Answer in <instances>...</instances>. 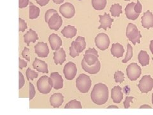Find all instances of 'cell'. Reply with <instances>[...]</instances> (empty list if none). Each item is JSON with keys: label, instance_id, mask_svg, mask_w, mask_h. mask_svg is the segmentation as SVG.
Here are the masks:
<instances>
[{"label": "cell", "instance_id": "41", "mask_svg": "<svg viewBox=\"0 0 153 115\" xmlns=\"http://www.w3.org/2000/svg\"><path fill=\"white\" fill-rule=\"evenodd\" d=\"M75 41L79 42V44L82 46V47H83V49H85V47H86V42L85 40V38L83 37H81V36H79L76 38V39L75 40Z\"/></svg>", "mask_w": 153, "mask_h": 115}, {"label": "cell", "instance_id": "14", "mask_svg": "<svg viewBox=\"0 0 153 115\" xmlns=\"http://www.w3.org/2000/svg\"><path fill=\"white\" fill-rule=\"evenodd\" d=\"M52 81V88L55 90H59L63 87V79L58 72H52L50 75Z\"/></svg>", "mask_w": 153, "mask_h": 115}, {"label": "cell", "instance_id": "8", "mask_svg": "<svg viewBox=\"0 0 153 115\" xmlns=\"http://www.w3.org/2000/svg\"><path fill=\"white\" fill-rule=\"evenodd\" d=\"M63 73L67 80H72L77 73V68L73 62H68L66 64L63 69Z\"/></svg>", "mask_w": 153, "mask_h": 115}, {"label": "cell", "instance_id": "7", "mask_svg": "<svg viewBox=\"0 0 153 115\" xmlns=\"http://www.w3.org/2000/svg\"><path fill=\"white\" fill-rule=\"evenodd\" d=\"M95 44L99 49L105 51L108 49L110 45L108 36L105 33H99L95 38Z\"/></svg>", "mask_w": 153, "mask_h": 115}, {"label": "cell", "instance_id": "3", "mask_svg": "<svg viewBox=\"0 0 153 115\" xmlns=\"http://www.w3.org/2000/svg\"><path fill=\"white\" fill-rule=\"evenodd\" d=\"M126 35L127 38L133 43V45H136L137 43L139 44L140 42V38H142L141 32L133 24L130 23L128 25Z\"/></svg>", "mask_w": 153, "mask_h": 115}, {"label": "cell", "instance_id": "49", "mask_svg": "<svg viewBox=\"0 0 153 115\" xmlns=\"http://www.w3.org/2000/svg\"><path fill=\"white\" fill-rule=\"evenodd\" d=\"M150 50L151 53L153 54V40H152L150 43Z\"/></svg>", "mask_w": 153, "mask_h": 115}, {"label": "cell", "instance_id": "33", "mask_svg": "<svg viewBox=\"0 0 153 115\" xmlns=\"http://www.w3.org/2000/svg\"><path fill=\"white\" fill-rule=\"evenodd\" d=\"M114 79L116 83H122L124 80V74L120 70L116 72L114 74Z\"/></svg>", "mask_w": 153, "mask_h": 115}, {"label": "cell", "instance_id": "4", "mask_svg": "<svg viewBox=\"0 0 153 115\" xmlns=\"http://www.w3.org/2000/svg\"><path fill=\"white\" fill-rule=\"evenodd\" d=\"M52 88V81L49 77L44 75L37 81V88L42 94H48L51 92Z\"/></svg>", "mask_w": 153, "mask_h": 115}, {"label": "cell", "instance_id": "32", "mask_svg": "<svg viewBox=\"0 0 153 115\" xmlns=\"http://www.w3.org/2000/svg\"><path fill=\"white\" fill-rule=\"evenodd\" d=\"M38 76V74L35 70H32L31 69H27L26 70V78L27 80H34L35 79L37 78Z\"/></svg>", "mask_w": 153, "mask_h": 115}, {"label": "cell", "instance_id": "9", "mask_svg": "<svg viewBox=\"0 0 153 115\" xmlns=\"http://www.w3.org/2000/svg\"><path fill=\"white\" fill-rule=\"evenodd\" d=\"M59 12L66 19H71L75 16V9L71 3H65L60 7Z\"/></svg>", "mask_w": 153, "mask_h": 115}, {"label": "cell", "instance_id": "39", "mask_svg": "<svg viewBox=\"0 0 153 115\" xmlns=\"http://www.w3.org/2000/svg\"><path fill=\"white\" fill-rule=\"evenodd\" d=\"M30 4V0H19V8H24L28 6Z\"/></svg>", "mask_w": 153, "mask_h": 115}, {"label": "cell", "instance_id": "38", "mask_svg": "<svg viewBox=\"0 0 153 115\" xmlns=\"http://www.w3.org/2000/svg\"><path fill=\"white\" fill-rule=\"evenodd\" d=\"M22 56L24 58H25L26 60H27V61H30V49H29L27 47H25V49H24V50L22 52Z\"/></svg>", "mask_w": 153, "mask_h": 115}, {"label": "cell", "instance_id": "25", "mask_svg": "<svg viewBox=\"0 0 153 115\" xmlns=\"http://www.w3.org/2000/svg\"><path fill=\"white\" fill-rule=\"evenodd\" d=\"M138 61L142 66H146L149 64V56L147 51H141L138 55Z\"/></svg>", "mask_w": 153, "mask_h": 115}, {"label": "cell", "instance_id": "12", "mask_svg": "<svg viewBox=\"0 0 153 115\" xmlns=\"http://www.w3.org/2000/svg\"><path fill=\"white\" fill-rule=\"evenodd\" d=\"M35 53L40 58H46L49 53L47 44L44 42H38L35 46Z\"/></svg>", "mask_w": 153, "mask_h": 115}, {"label": "cell", "instance_id": "15", "mask_svg": "<svg viewBox=\"0 0 153 115\" xmlns=\"http://www.w3.org/2000/svg\"><path fill=\"white\" fill-rule=\"evenodd\" d=\"M142 26L146 29L153 27V14L149 10L146 12L142 17Z\"/></svg>", "mask_w": 153, "mask_h": 115}, {"label": "cell", "instance_id": "19", "mask_svg": "<svg viewBox=\"0 0 153 115\" xmlns=\"http://www.w3.org/2000/svg\"><path fill=\"white\" fill-rule=\"evenodd\" d=\"M112 99L114 103H120L123 99L122 88L119 86H114L112 90Z\"/></svg>", "mask_w": 153, "mask_h": 115}, {"label": "cell", "instance_id": "23", "mask_svg": "<svg viewBox=\"0 0 153 115\" xmlns=\"http://www.w3.org/2000/svg\"><path fill=\"white\" fill-rule=\"evenodd\" d=\"M61 33L65 37L67 38H71L76 35L77 30L74 26L68 25L63 28V30L61 31Z\"/></svg>", "mask_w": 153, "mask_h": 115}, {"label": "cell", "instance_id": "29", "mask_svg": "<svg viewBox=\"0 0 153 115\" xmlns=\"http://www.w3.org/2000/svg\"><path fill=\"white\" fill-rule=\"evenodd\" d=\"M84 60L86 63L89 65H93L98 61V57L91 54H85Z\"/></svg>", "mask_w": 153, "mask_h": 115}, {"label": "cell", "instance_id": "10", "mask_svg": "<svg viewBox=\"0 0 153 115\" xmlns=\"http://www.w3.org/2000/svg\"><path fill=\"white\" fill-rule=\"evenodd\" d=\"M51 30L57 31L63 25V19L57 13L52 15L47 22Z\"/></svg>", "mask_w": 153, "mask_h": 115}, {"label": "cell", "instance_id": "52", "mask_svg": "<svg viewBox=\"0 0 153 115\" xmlns=\"http://www.w3.org/2000/svg\"><path fill=\"white\" fill-rule=\"evenodd\" d=\"M124 1H130V0H124Z\"/></svg>", "mask_w": 153, "mask_h": 115}, {"label": "cell", "instance_id": "26", "mask_svg": "<svg viewBox=\"0 0 153 115\" xmlns=\"http://www.w3.org/2000/svg\"><path fill=\"white\" fill-rule=\"evenodd\" d=\"M40 10L38 7L35 6L32 3H30V19H35L40 16Z\"/></svg>", "mask_w": 153, "mask_h": 115}, {"label": "cell", "instance_id": "48", "mask_svg": "<svg viewBox=\"0 0 153 115\" xmlns=\"http://www.w3.org/2000/svg\"><path fill=\"white\" fill-rule=\"evenodd\" d=\"M52 1H53V2H54V3L58 4L63 3V1H65V0H52Z\"/></svg>", "mask_w": 153, "mask_h": 115}, {"label": "cell", "instance_id": "45", "mask_svg": "<svg viewBox=\"0 0 153 115\" xmlns=\"http://www.w3.org/2000/svg\"><path fill=\"white\" fill-rule=\"evenodd\" d=\"M85 54H91L93 55L97 56V57H98V53L97 51L95 49V48H89V49H88L87 51H85Z\"/></svg>", "mask_w": 153, "mask_h": 115}, {"label": "cell", "instance_id": "21", "mask_svg": "<svg viewBox=\"0 0 153 115\" xmlns=\"http://www.w3.org/2000/svg\"><path fill=\"white\" fill-rule=\"evenodd\" d=\"M54 60L56 65H62L66 61V52L63 48H59L55 51Z\"/></svg>", "mask_w": 153, "mask_h": 115}, {"label": "cell", "instance_id": "27", "mask_svg": "<svg viewBox=\"0 0 153 115\" xmlns=\"http://www.w3.org/2000/svg\"><path fill=\"white\" fill-rule=\"evenodd\" d=\"M93 7L97 10H102L107 6V0H92Z\"/></svg>", "mask_w": 153, "mask_h": 115}, {"label": "cell", "instance_id": "1", "mask_svg": "<svg viewBox=\"0 0 153 115\" xmlns=\"http://www.w3.org/2000/svg\"><path fill=\"white\" fill-rule=\"evenodd\" d=\"M108 94L107 86L103 83H98L94 86L91 93V98L94 104L103 105L107 102Z\"/></svg>", "mask_w": 153, "mask_h": 115}, {"label": "cell", "instance_id": "6", "mask_svg": "<svg viewBox=\"0 0 153 115\" xmlns=\"http://www.w3.org/2000/svg\"><path fill=\"white\" fill-rule=\"evenodd\" d=\"M128 78L131 81L137 80L142 74V70L139 65L136 63H132L126 68Z\"/></svg>", "mask_w": 153, "mask_h": 115}, {"label": "cell", "instance_id": "30", "mask_svg": "<svg viewBox=\"0 0 153 115\" xmlns=\"http://www.w3.org/2000/svg\"><path fill=\"white\" fill-rule=\"evenodd\" d=\"M82 105L79 100H72L70 101L68 103H67L65 106V109H82Z\"/></svg>", "mask_w": 153, "mask_h": 115}, {"label": "cell", "instance_id": "47", "mask_svg": "<svg viewBox=\"0 0 153 115\" xmlns=\"http://www.w3.org/2000/svg\"><path fill=\"white\" fill-rule=\"evenodd\" d=\"M151 108H152L150 106V105L147 104H143L142 105V106L140 107V109H151Z\"/></svg>", "mask_w": 153, "mask_h": 115}, {"label": "cell", "instance_id": "2", "mask_svg": "<svg viewBox=\"0 0 153 115\" xmlns=\"http://www.w3.org/2000/svg\"><path fill=\"white\" fill-rule=\"evenodd\" d=\"M91 80L89 76L84 74H80L76 81V86L81 93H88L91 86Z\"/></svg>", "mask_w": 153, "mask_h": 115}, {"label": "cell", "instance_id": "5", "mask_svg": "<svg viewBox=\"0 0 153 115\" xmlns=\"http://www.w3.org/2000/svg\"><path fill=\"white\" fill-rule=\"evenodd\" d=\"M138 88L142 93L151 92L153 88V79L150 75H143L138 84Z\"/></svg>", "mask_w": 153, "mask_h": 115}, {"label": "cell", "instance_id": "36", "mask_svg": "<svg viewBox=\"0 0 153 115\" xmlns=\"http://www.w3.org/2000/svg\"><path fill=\"white\" fill-rule=\"evenodd\" d=\"M70 55L71 57L72 58H75L76 56H79L80 55V53L77 51V50H76L75 49V47H74V44L71 43V45L70 47Z\"/></svg>", "mask_w": 153, "mask_h": 115}, {"label": "cell", "instance_id": "11", "mask_svg": "<svg viewBox=\"0 0 153 115\" xmlns=\"http://www.w3.org/2000/svg\"><path fill=\"white\" fill-rule=\"evenodd\" d=\"M81 65H82V69L86 72L89 74H97L101 69V63L99 61L93 65H89L85 63L84 60L83 59L81 62Z\"/></svg>", "mask_w": 153, "mask_h": 115}, {"label": "cell", "instance_id": "46", "mask_svg": "<svg viewBox=\"0 0 153 115\" xmlns=\"http://www.w3.org/2000/svg\"><path fill=\"white\" fill-rule=\"evenodd\" d=\"M49 1L50 0H38V1H36V2L41 7H44L47 5V4L49 3Z\"/></svg>", "mask_w": 153, "mask_h": 115}, {"label": "cell", "instance_id": "50", "mask_svg": "<svg viewBox=\"0 0 153 115\" xmlns=\"http://www.w3.org/2000/svg\"><path fill=\"white\" fill-rule=\"evenodd\" d=\"M108 109H118L119 108L117 106H116V105H111V106H109L107 108Z\"/></svg>", "mask_w": 153, "mask_h": 115}, {"label": "cell", "instance_id": "51", "mask_svg": "<svg viewBox=\"0 0 153 115\" xmlns=\"http://www.w3.org/2000/svg\"><path fill=\"white\" fill-rule=\"evenodd\" d=\"M152 103L153 104V93H152Z\"/></svg>", "mask_w": 153, "mask_h": 115}, {"label": "cell", "instance_id": "54", "mask_svg": "<svg viewBox=\"0 0 153 115\" xmlns=\"http://www.w3.org/2000/svg\"><path fill=\"white\" fill-rule=\"evenodd\" d=\"M152 60H153V58H152Z\"/></svg>", "mask_w": 153, "mask_h": 115}, {"label": "cell", "instance_id": "31", "mask_svg": "<svg viewBox=\"0 0 153 115\" xmlns=\"http://www.w3.org/2000/svg\"><path fill=\"white\" fill-rule=\"evenodd\" d=\"M133 48L131 46L130 44H128L127 46V52L125 58L124 59L122 60V62L123 63H126L128 61H130L133 57Z\"/></svg>", "mask_w": 153, "mask_h": 115}, {"label": "cell", "instance_id": "34", "mask_svg": "<svg viewBox=\"0 0 153 115\" xmlns=\"http://www.w3.org/2000/svg\"><path fill=\"white\" fill-rule=\"evenodd\" d=\"M27 28V26L25 21L21 18H19V31L24 32Z\"/></svg>", "mask_w": 153, "mask_h": 115}, {"label": "cell", "instance_id": "17", "mask_svg": "<svg viewBox=\"0 0 153 115\" xmlns=\"http://www.w3.org/2000/svg\"><path fill=\"white\" fill-rule=\"evenodd\" d=\"M64 102L63 95L60 93H56L52 95L50 98V103L54 108H59Z\"/></svg>", "mask_w": 153, "mask_h": 115}, {"label": "cell", "instance_id": "20", "mask_svg": "<svg viewBox=\"0 0 153 115\" xmlns=\"http://www.w3.org/2000/svg\"><path fill=\"white\" fill-rule=\"evenodd\" d=\"M33 66L36 70L44 74H47L49 72L47 64L45 61L40 59L35 58L34 62L33 63Z\"/></svg>", "mask_w": 153, "mask_h": 115}, {"label": "cell", "instance_id": "42", "mask_svg": "<svg viewBox=\"0 0 153 115\" xmlns=\"http://www.w3.org/2000/svg\"><path fill=\"white\" fill-rule=\"evenodd\" d=\"M133 97H126L125 100L124 101V107L125 109H128L130 106V103L132 102Z\"/></svg>", "mask_w": 153, "mask_h": 115}, {"label": "cell", "instance_id": "40", "mask_svg": "<svg viewBox=\"0 0 153 115\" xmlns=\"http://www.w3.org/2000/svg\"><path fill=\"white\" fill-rule=\"evenodd\" d=\"M35 96V86L32 83H30V100H32Z\"/></svg>", "mask_w": 153, "mask_h": 115}, {"label": "cell", "instance_id": "22", "mask_svg": "<svg viewBox=\"0 0 153 115\" xmlns=\"http://www.w3.org/2000/svg\"><path fill=\"white\" fill-rule=\"evenodd\" d=\"M24 39H25V42L26 43V44L29 46L30 42L35 43L37 40H38V37L35 31L32 30V29H30L24 35Z\"/></svg>", "mask_w": 153, "mask_h": 115}, {"label": "cell", "instance_id": "35", "mask_svg": "<svg viewBox=\"0 0 153 115\" xmlns=\"http://www.w3.org/2000/svg\"><path fill=\"white\" fill-rule=\"evenodd\" d=\"M56 13H57V12L54 9L51 8V9L48 10L45 12V22L47 23L48 21H49V19L51 18V17L52 15H53V14H54Z\"/></svg>", "mask_w": 153, "mask_h": 115}, {"label": "cell", "instance_id": "53", "mask_svg": "<svg viewBox=\"0 0 153 115\" xmlns=\"http://www.w3.org/2000/svg\"><path fill=\"white\" fill-rule=\"evenodd\" d=\"M35 1H38V0H35Z\"/></svg>", "mask_w": 153, "mask_h": 115}, {"label": "cell", "instance_id": "16", "mask_svg": "<svg viewBox=\"0 0 153 115\" xmlns=\"http://www.w3.org/2000/svg\"><path fill=\"white\" fill-rule=\"evenodd\" d=\"M49 42L52 50L56 51L59 49L62 46L61 38L55 33H52L49 37Z\"/></svg>", "mask_w": 153, "mask_h": 115}, {"label": "cell", "instance_id": "18", "mask_svg": "<svg viewBox=\"0 0 153 115\" xmlns=\"http://www.w3.org/2000/svg\"><path fill=\"white\" fill-rule=\"evenodd\" d=\"M135 3H131L128 4V5L125 8V13L126 17L130 19V20L135 21L138 17L140 14L137 13L134 9V7H135Z\"/></svg>", "mask_w": 153, "mask_h": 115}, {"label": "cell", "instance_id": "44", "mask_svg": "<svg viewBox=\"0 0 153 115\" xmlns=\"http://www.w3.org/2000/svg\"><path fill=\"white\" fill-rule=\"evenodd\" d=\"M27 66V63L23 60H21L20 58H19V69H23L24 68H25V67H26Z\"/></svg>", "mask_w": 153, "mask_h": 115}, {"label": "cell", "instance_id": "43", "mask_svg": "<svg viewBox=\"0 0 153 115\" xmlns=\"http://www.w3.org/2000/svg\"><path fill=\"white\" fill-rule=\"evenodd\" d=\"M134 9H135V11L138 13V14H140L142 10V6L141 3H140L139 0H137V3H135V7H134Z\"/></svg>", "mask_w": 153, "mask_h": 115}, {"label": "cell", "instance_id": "24", "mask_svg": "<svg viewBox=\"0 0 153 115\" xmlns=\"http://www.w3.org/2000/svg\"><path fill=\"white\" fill-rule=\"evenodd\" d=\"M124 52V47L120 44L116 43V44H112L111 47V53L114 57H116L117 58L122 57L123 56Z\"/></svg>", "mask_w": 153, "mask_h": 115}, {"label": "cell", "instance_id": "28", "mask_svg": "<svg viewBox=\"0 0 153 115\" xmlns=\"http://www.w3.org/2000/svg\"><path fill=\"white\" fill-rule=\"evenodd\" d=\"M110 12L111 13V15L113 17H119V16L122 13V7L118 3L113 4L110 9Z\"/></svg>", "mask_w": 153, "mask_h": 115}, {"label": "cell", "instance_id": "37", "mask_svg": "<svg viewBox=\"0 0 153 115\" xmlns=\"http://www.w3.org/2000/svg\"><path fill=\"white\" fill-rule=\"evenodd\" d=\"M25 78H24L23 74L21 72H19V89L21 90L23 86L25 85Z\"/></svg>", "mask_w": 153, "mask_h": 115}, {"label": "cell", "instance_id": "13", "mask_svg": "<svg viewBox=\"0 0 153 115\" xmlns=\"http://www.w3.org/2000/svg\"><path fill=\"white\" fill-rule=\"evenodd\" d=\"M99 18L100 25L98 27V29L102 28L105 30H107V28H111L114 19L111 17L109 14L105 13L103 16H99Z\"/></svg>", "mask_w": 153, "mask_h": 115}]
</instances>
